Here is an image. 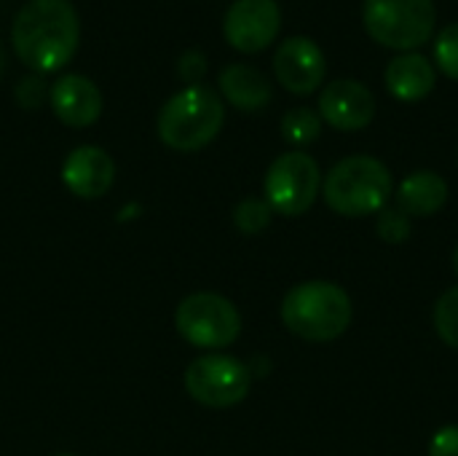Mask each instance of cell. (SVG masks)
Masks as SVG:
<instances>
[{
    "instance_id": "12",
    "label": "cell",
    "mask_w": 458,
    "mask_h": 456,
    "mask_svg": "<svg viewBox=\"0 0 458 456\" xmlns=\"http://www.w3.org/2000/svg\"><path fill=\"white\" fill-rule=\"evenodd\" d=\"M48 105L54 116L72 129H86L99 121L105 99L99 86L78 73L59 75L48 89Z\"/></svg>"
},
{
    "instance_id": "2",
    "label": "cell",
    "mask_w": 458,
    "mask_h": 456,
    "mask_svg": "<svg viewBox=\"0 0 458 456\" xmlns=\"http://www.w3.org/2000/svg\"><path fill=\"white\" fill-rule=\"evenodd\" d=\"M279 314L293 336L311 344H327L349 331L354 304L341 285L330 280H309L287 290Z\"/></svg>"
},
{
    "instance_id": "10",
    "label": "cell",
    "mask_w": 458,
    "mask_h": 456,
    "mask_svg": "<svg viewBox=\"0 0 458 456\" xmlns=\"http://www.w3.org/2000/svg\"><path fill=\"white\" fill-rule=\"evenodd\" d=\"M274 75L287 91L303 97L322 86L327 75V62L322 48L311 38L293 35L282 40L274 54Z\"/></svg>"
},
{
    "instance_id": "6",
    "label": "cell",
    "mask_w": 458,
    "mask_h": 456,
    "mask_svg": "<svg viewBox=\"0 0 458 456\" xmlns=\"http://www.w3.org/2000/svg\"><path fill=\"white\" fill-rule=\"evenodd\" d=\"M177 333L196 349L220 352L242 336V314L220 293H191L177 304L174 312Z\"/></svg>"
},
{
    "instance_id": "18",
    "label": "cell",
    "mask_w": 458,
    "mask_h": 456,
    "mask_svg": "<svg viewBox=\"0 0 458 456\" xmlns=\"http://www.w3.org/2000/svg\"><path fill=\"white\" fill-rule=\"evenodd\" d=\"M271 220H274V210L260 196H247L233 207V226L247 237L266 231L271 226Z\"/></svg>"
},
{
    "instance_id": "20",
    "label": "cell",
    "mask_w": 458,
    "mask_h": 456,
    "mask_svg": "<svg viewBox=\"0 0 458 456\" xmlns=\"http://www.w3.org/2000/svg\"><path fill=\"white\" fill-rule=\"evenodd\" d=\"M376 234L386 245H405L413 234V220L400 207H384L376 215Z\"/></svg>"
},
{
    "instance_id": "24",
    "label": "cell",
    "mask_w": 458,
    "mask_h": 456,
    "mask_svg": "<svg viewBox=\"0 0 458 456\" xmlns=\"http://www.w3.org/2000/svg\"><path fill=\"white\" fill-rule=\"evenodd\" d=\"M429 456H458V425H445L432 435Z\"/></svg>"
},
{
    "instance_id": "3",
    "label": "cell",
    "mask_w": 458,
    "mask_h": 456,
    "mask_svg": "<svg viewBox=\"0 0 458 456\" xmlns=\"http://www.w3.org/2000/svg\"><path fill=\"white\" fill-rule=\"evenodd\" d=\"M225 124V105L209 86H185L172 94L158 110V140L177 153H196L207 148Z\"/></svg>"
},
{
    "instance_id": "4",
    "label": "cell",
    "mask_w": 458,
    "mask_h": 456,
    "mask_svg": "<svg viewBox=\"0 0 458 456\" xmlns=\"http://www.w3.org/2000/svg\"><path fill=\"white\" fill-rule=\"evenodd\" d=\"M392 194L394 177L376 156H346L322 180L325 204L344 218L378 215Z\"/></svg>"
},
{
    "instance_id": "16",
    "label": "cell",
    "mask_w": 458,
    "mask_h": 456,
    "mask_svg": "<svg viewBox=\"0 0 458 456\" xmlns=\"http://www.w3.org/2000/svg\"><path fill=\"white\" fill-rule=\"evenodd\" d=\"M448 202V183L432 169L411 172L397 185V207L408 218H432Z\"/></svg>"
},
{
    "instance_id": "9",
    "label": "cell",
    "mask_w": 458,
    "mask_h": 456,
    "mask_svg": "<svg viewBox=\"0 0 458 456\" xmlns=\"http://www.w3.org/2000/svg\"><path fill=\"white\" fill-rule=\"evenodd\" d=\"M279 30L282 11L276 0H236L223 19V35L228 46L242 54H258L268 48Z\"/></svg>"
},
{
    "instance_id": "25",
    "label": "cell",
    "mask_w": 458,
    "mask_h": 456,
    "mask_svg": "<svg viewBox=\"0 0 458 456\" xmlns=\"http://www.w3.org/2000/svg\"><path fill=\"white\" fill-rule=\"evenodd\" d=\"M454 274L458 277V245H456V250H454Z\"/></svg>"
},
{
    "instance_id": "27",
    "label": "cell",
    "mask_w": 458,
    "mask_h": 456,
    "mask_svg": "<svg viewBox=\"0 0 458 456\" xmlns=\"http://www.w3.org/2000/svg\"><path fill=\"white\" fill-rule=\"evenodd\" d=\"M59 456H72V454H59Z\"/></svg>"
},
{
    "instance_id": "23",
    "label": "cell",
    "mask_w": 458,
    "mask_h": 456,
    "mask_svg": "<svg viewBox=\"0 0 458 456\" xmlns=\"http://www.w3.org/2000/svg\"><path fill=\"white\" fill-rule=\"evenodd\" d=\"M177 75L188 86H199V81L207 75V56H204V51H199V48L182 51L180 59H177Z\"/></svg>"
},
{
    "instance_id": "15",
    "label": "cell",
    "mask_w": 458,
    "mask_h": 456,
    "mask_svg": "<svg viewBox=\"0 0 458 456\" xmlns=\"http://www.w3.org/2000/svg\"><path fill=\"white\" fill-rule=\"evenodd\" d=\"M217 86H220V94L236 110H244V113L263 110L274 97L271 81L252 65H228L220 73Z\"/></svg>"
},
{
    "instance_id": "26",
    "label": "cell",
    "mask_w": 458,
    "mask_h": 456,
    "mask_svg": "<svg viewBox=\"0 0 458 456\" xmlns=\"http://www.w3.org/2000/svg\"><path fill=\"white\" fill-rule=\"evenodd\" d=\"M3 65H5V62H3V48H0V73H3Z\"/></svg>"
},
{
    "instance_id": "21",
    "label": "cell",
    "mask_w": 458,
    "mask_h": 456,
    "mask_svg": "<svg viewBox=\"0 0 458 456\" xmlns=\"http://www.w3.org/2000/svg\"><path fill=\"white\" fill-rule=\"evenodd\" d=\"M435 62L443 75L451 81H458V22L440 30L435 40Z\"/></svg>"
},
{
    "instance_id": "5",
    "label": "cell",
    "mask_w": 458,
    "mask_h": 456,
    "mask_svg": "<svg viewBox=\"0 0 458 456\" xmlns=\"http://www.w3.org/2000/svg\"><path fill=\"white\" fill-rule=\"evenodd\" d=\"M362 22L368 35L394 51H413L435 35V0H365Z\"/></svg>"
},
{
    "instance_id": "13",
    "label": "cell",
    "mask_w": 458,
    "mask_h": 456,
    "mask_svg": "<svg viewBox=\"0 0 458 456\" xmlns=\"http://www.w3.org/2000/svg\"><path fill=\"white\" fill-rule=\"evenodd\" d=\"M115 180V161L107 151L97 145H78L62 161V183L64 188L86 202L102 199Z\"/></svg>"
},
{
    "instance_id": "19",
    "label": "cell",
    "mask_w": 458,
    "mask_h": 456,
    "mask_svg": "<svg viewBox=\"0 0 458 456\" xmlns=\"http://www.w3.org/2000/svg\"><path fill=\"white\" fill-rule=\"evenodd\" d=\"M432 325L440 341L458 352V285L437 298L432 312Z\"/></svg>"
},
{
    "instance_id": "17",
    "label": "cell",
    "mask_w": 458,
    "mask_h": 456,
    "mask_svg": "<svg viewBox=\"0 0 458 456\" xmlns=\"http://www.w3.org/2000/svg\"><path fill=\"white\" fill-rule=\"evenodd\" d=\"M322 134V118L317 110L311 108H293L284 113L282 118V137L295 145V148H306L314 140H319Z\"/></svg>"
},
{
    "instance_id": "22",
    "label": "cell",
    "mask_w": 458,
    "mask_h": 456,
    "mask_svg": "<svg viewBox=\"0 0 458 456\" xmlns=\"http://www.w3.org/2000/svg\"><path fill=\"white\" fill-rule=\"evenodd\" d=\"M46 83H43V78L40 75H27V78H21L19 83H16V89H13V97H16V102L24 108V110H38L40 105H43V99H46Z\"/></svg>"
},
{
    "instance_id": "14",
    "label": "cell",
    "mask_w": 458,
    "mask_h": 456,
    "mask_svg": "<svg viewBox=\"0 0 458 456\" xmlns=\"http://www.w3.org/2000/svg\"><path fill=\"white\" fill-rule=\"evenodd\" d=\"M384 81H386V89L394 99L421 102L424 97H429L435 91L437 70L427 56H421L416 51H405L386 65Z\"/></svg>"
},
{
    "instance_id": "11",
    "label": "cell",
    "mask_w": 458,
    "mask_h": 456,
    "mask_svg": "<svg viewBox=\"0 0 458 456\" xmlns=\"http://www.w3.org/2000/svg\"><path fill=\"white\" fill-rule=\"evenodd\" d=\"M317 113L338 132H360L376 118V97L354 78H335L322 89Z\"/></svg>"
},
{
    "instance_id": "8",
    "label": "cell",
    "mask_w": 458,
    "mask_h": 456,
    "mask_svg": "<svg viewBox=\"0 0 458 456\" xmlns=\"http://www.w3.org/2000/svg\"><path fill=\"white\" fill-rule=\"evenodd\" d=\"M185 392L204 409H233L239 406L252 387V371L247 363L231 355L209 352L196 357L182 376Z\"/></svg>"
},
{
    "instance_id": "7",
    "label": "cell",
    "mask_w": 458,
    "mask_h": 456,
    "mask_svg": "<svg viewBox=\"0 0 458 456\" xmlns=\"http://www.w3.org/2000/svg\"><path fill=\"white\" fill-rule=\"evenodd\" d=\"M322 191V172L314 156L306 151H290L271 161L263 180V199L274 215L301 218L309 212Z\"/></svg>"
},
{
    "instance_id": "1",
    "label": "cell",
    "mask_w": 458,
    "mask_h": 456,
    "mask_svg": "<svg viewBox=\"0 0 458 456\" xmlns=\"http://www.w3.org/2000/svg\"><path fill=\"white\" fill-rule=\"evenodd\" d=\"M11 43L35 75L59 73L81 43V19L70 0H27L11 24Z\"/></svg>"
}]
</instances>
